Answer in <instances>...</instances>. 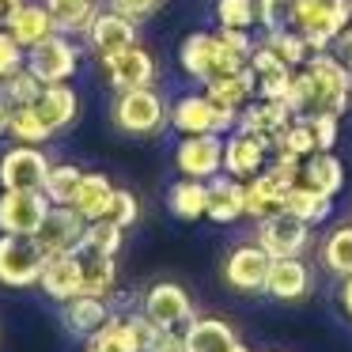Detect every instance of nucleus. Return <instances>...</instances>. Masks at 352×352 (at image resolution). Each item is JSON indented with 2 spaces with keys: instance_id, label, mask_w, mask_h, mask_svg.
I'll use <instances>...</instances> for the list:
<instances>
[{
  "instance_id": "f257e3e1",
  "label": "nucleus",
  "mask_w": 352,
  "mask_h": 352,
  "mask_svg": "<svg viewBox=\"0 0 352 352\" xmlns=\"http://www.w3.org/2000/svg\"><path fill=\"white\" fill-rule=\"evenodd\" d=\"M110 122L125 137H160L170 125V102L152 87H129L118 91L110 102Z\"/></svg>"
},
{
  "instance_id": "f03ea898",
  "label": "nucleus",
  "mask_w": 352,
  "mask_h": 352,
  "mask_svg": "<svg viewBox=\"0 0 352 352\" xmlns=\"http://www.w3.org/2000/svg\"><path fill=\"white\" fill-rule=\"evenodd\" d=\"M243 65H250V61L223 46V38L216 31H190L178 42V69H182V76L193 80L197 87H205L208 80L223 76V72L243 69Z\"/></svg>"
},
{
  "instance_id": "7ed1b4c3",
  "label": "nucleus",
  "mask_w": 352,
  "mask_h": 352,
  "mask_svg": "<svg viewBox=\"0 0 352 352\" xmlns=\"http://www.w3.org/2000/svg\"><path fill=\"white\" fill-rule=\"evenodd\" d=\"M284 23L299 31L311 50H329V42L352 23V0H288Z\"/></svg>"
},
{
  "instance_id": "20e7f679",
  "label": "nucleus",
  "mask_w": 352,
  "mask_h": 352,
  "mask_svg": "<svg viewBox=\"0 0 352 352\" xmlns=\"http://www.w3.org/2000/svg\"><path fill=\"white\" fill-rule=\"evenodd\" d=\"M307 76H311V114L326 110V114L344 118L352 107V69H344L329 50H314L307 57Z\"/></svg>"
},
{
  "instance_id": "39448f33",
  "label": "nucleus",
  "mask_w": 352,
  "mask_h": 352,
  "mask_svg": "<svg viewBox=\"0 0 352 352\" xmlns=\"http://www.w3.org/2000/svg\"><path fill=\"white\" fill-rule=\"evenodd\" d=\"M235 122H239L235 110H223L220 102H212L205 87L182 91L170 102V129L178 137H193V133H220V137H228L235 129Z\"/></svg>"
},
{
  "instance_id": "423d86ee",
  "label": "nucleus",
  "mask_w": 352,
  "mask_h": 352,
  "mask_svg": "<svg viewBox=\"0 0 352 352\" xmlns=\"http://www.w3.org/2000/svg\"><path fill=\"white\" fill-rule=\"evenodd\" d=\"M311 239H314V228L303 223L299 216H292L288 208L258 220V228H254V243L261 250H269V258H307Z\"/></svg>"
},
{
  "instance_id": "0eeeda50",
  "label": "nucleus",
  "mask_w": 352,
  "mask_h": 352,
  "mask_svg": "<svg viewBox=\"0 0 352 352\" xmlns=\"http://www.w3.org/2000/svg\"><path fill=\"white\" fill-rule=\"evenodd\" d=\"M80 46L72 34L54 31L50 38H42L38 46L27 50V69L42 80V84H72V76L80 72Z\"/></svg>"
},
{
  "instance_id": "6e6552de",
  "label": "nucleus",
  "mask_w": 352,
  "mask_h": 352,
  "mask_svg": "<svg viewBox=\"0 0 352 352\" xmlns=\"http://www.w3.org/2000/svg\"><path fill=\"white\" fill-rule=\"evenodd\" d=\"M46 250L34 235H0V284L4 288H38Z\"/></svg>"
},
{
  "instance_id": "1a4fd4ad",
  "label": "nucleus",
  "mask_w": 352,
  "mask_h": 352,
  "mask_svg": "<svg viewBox=\"0 0 352 352\" xmlns=\"http://www.w3.org/2000/svg\"><path fill=\"white\" fill-rule=\"evenodd\" d=\"M54 160L42 144H12L0 152V190H42Z\"/></svg>"
},
{
  "instance_id": "9d476101",
  "label": "nucleus",
  "mask_w": 352,
  "mask_h": 352,
  "mask_svg": "<svg viewBox=\"0 0 352 352\" xmlns=\"http://www.w3.org/2000/svg\"><path fill=\"white\" fill-rule=\"evenodd\" d=\"M175 170L182 178H201L212 182L223 175V137L220 133H193V137H178L175 144Z\"/></svg>"
},
{
  "instance_id": "9b49d317",
  "label": "nucleus",
  "mask_w": 352,
  "mask_h": 352,
  "mask_svg": "<svg viewBox=\"0 0 352 352\" xmlns=\"http://www.w3.org/2000/svg\"><path fill=\"white\" fill-rule=\"evenodd\" d=\"M152 333H155V326L148 322L144 311H137V314L110 311V318L102 322L99 333L87 337V344L95 352H144Z\"/></svg>"
},
{
  "instance_id": "f8f14e48",
  "label": "nucleus",
  "mask_w": 352,
  "mask_h": 352,
  "mask_svg": "<svg viewBox=\"0 0 352 352\" xmlns=\"http://www.w3.org/2000/svg\"><path fill=\"white\" fill-rule=\"evenodd\" d=\"M269 160H273V140L269 137H258V133L246 129H231L223 137V175L250 182L254 175L269 167Z\"/></svg>"
},
{
  "instance_id": "ddd939ff",
  "label": "nucleus",
  "mask_w": 352,
  "mask_h": 352,
  "mask_svg": "<svg viewBox=\"0 0 352 352\" xmlns=\"http://www.w3.org/2000/svg\"><path fill=\"white\" fill-rule=\"evenodd\" d=\"M102 76L114 91H129V87H152L155 76H160V65H155L152 50L133 42V46L118 50V54L102 57Z\"/></svg>"
},
{
  "instance_id": "4468645a",
  "label": "nucleus",
  "mask_w": 352,
  "mask_h": 352,
  "mask_svg": "<svg viewBox=\"0 0 352 352\" xmlns=\"http://www.w3.org/2000/svg\"><path fill=\"white\" fill-rule=\"evenodd\" d=\"M50 212L42 190H0V235H34Z\"/></svg>"
},
{
  "instance_id": "2eb2a0df",
  "label": "nucleus",
  "mask_w": 352,
  "mask_h": 352,
  "mask_svg": "<svg viewBox=\"0 0 352 352\" xmlns=\"http://www.w3.org/2000/svg\"><path fill=\"white\" fill-rule=\"evenodd\" d=\"M269 250H261L258 243H243L231 246L228 258H223V280L231 292H243V296H258L265 292V276H269Z\"/></svg>"
},
{
  "instance_id": "dca6fc26",
  "label": "nucleus",
  "mask_w": 352,
  "mask_h": 352,
  "mask_svg": "<svg viewBox=\"0 0 352 352\" xmlns=\"http://www.w3.org/2000/svg\"><path fill=\"white\" fill-rule=\"evenodd\" d=\"M140 311L148 314V322L152 326H163V329H182L186 322L193 318V299L190 292L182 288V284L175 280H155L152 288L144 292V299H140Z\"/></svg>"
},
{
  "instance_id": "f3484780",
  "label": "nucleus",
  "mask_w": 352,
  "mask_h": 352,
  "mask_svg": "<svg viewBox=\"0 0 352 352\" xmlns=\"http://www.w3.org/2000/svg\"><path fill=\"white\" fill-rule=\"evenodd\" d=\"M84 231H87V220L72 205H50L42 228L34 231V243L46 250V258H54V254H72L84 243Z\"/></svg>"
},
{
  "instance_id": "a211bd4d",
  "label": "nucleus",
  "mask_w": 352,
  "mask_h": 352,
  "mask_svg": "<svg viewBox=\"0 0 352 352\" xmlns=\"http://www.w3.org/2000/svg\"><path fill=\"white\" fill-rule=\"evenodd\" d=\"M84 42H87V50L102 61V57H110V54H118V50L140 42V34H137V23L125 19L122 12L99 8V12H95V19L87 23V31H84Z\"/></svg>"
},
{
  "instance_id": "6ab92c4d",
  "label": "nucleus",
  "mask_w": 352,
  "mask_h": 352,
  "mask_svg": "<svg viewBox=\"0 0 352 352\" xmlns=\"http://www.w3.org/2000/svg\"><path fill=\"white\" fill-rule=\"evenodd\" d=\"M314 292V269L307 258H273L265 276V296L276 303H303Z\"/></svg>"
},
{
  "instance_id": "aec40b11",
  "label": "nucleus",
  "mask_w": 352,
  "mask_h": 352,
  "mask_svg": "<svg viewBox=\"0 0 352 352\" xmlns=\"http://www.w3.org/2000/svg\"><path fill=\"white\" fill-rule=\"evenodd\" d=\"M38 288H42V296L54 299V303H69V299L84 296V276H80L76 254H54V258H46Z\"/></svg>"
},
{
  "instance_id": "412c9836",
  "label": "nucleus",
  "mask_w": 352,
  "mask_h": 352,
  "mask_svg": "<svg viewBox=\"0 0 352 352\" xmlns=\"http://www.w3.org/2000/svg\"><path fill=\"white\" fill-rule=\"evenodd\" d=\"M34 110H38V118L50 125V133H65L72 122L80 118V95L72 84H42L38 99L31 102Z\"/></svg>"
},
{
  "instance_id": "4be33fe9",
  "label": "nucleus",
  "mask_w": 352,
  "mask_h": 352,
  "mask_svg": "<svg viewBox=\"0 0 352 352\" xmlns=\"http://www.w3.org/2000/svg\"><path fill=\"white\" fill-rule=\"evenodd\" d=\"M243 216H246V182H239L231 175H216L208 182V216L205 220L228 228V223H239Z\"/></svg>"
},
{
  "instance_id": "5701e85b",
  "label": "nucleus",
  "mask_w": 352,
  "mask_h": 352,
  "mask_svg": "<svg viewBox=\"0 0 352 352\" xmlns=\"http://www.w3.org/2000/svg\"><path fill=\"white\" fill-rule=\"evenodd\" d=\"M114 193H118V186L110 182L102 170H84V178H80V186H76V193H72L69 205L76 208L87 223H91V220H107L110 205H114Z\"/></svg>"
},
{
  "instance_id": "b1692460",
  "label": "nucleus",
  "mask_w": 352,
  "mask_h": 352,
  "mask_svg": "<svg viewBox=\"0 0 352 352\" xmlns=\"http://www.w3.org/2000/svg\"><path fill=\"white\" fill-rule=\"evenodd\" d=\"M76 261H80V276H84V296H102L110 299L118 288V258L114 254H99L91 246L80 243L76 250Z\"/></svg>"
},
{
  "instance_id": "393cba45",
  "label": "nucleus",
  "mask_w": 352,
  "mask_h": 352,
  "mask_svg": "<svg viewBox=\"0 0 352 352\" xmlns=\"http://www.w3.org/2000/svg\"><path fill=\"white\" fill-rule=\"evenodd\" d=\"M292 110H288V102L284 99H250L243 110H239V122H235V129H246V133H258V137H269L273 140L276 133L284 129V125L292 122Z\"/></svg>"
},
{
  "instance_id": "a878e982",
  "label": "nucleus",
  "mask_w": 352,
  "mask_h": 352,
  "mask_svg": "<svg viewBox=\"0 0 352 352\" xmlns=\"http://www.w3.org/2000/svg\"><path fill=\"white\" fill-rule=\"evenodd\" d=\"M110 311H114V307L102 296H76V299H69V303H61V322L72 337L87 341L91 333L102 329V322L110 318Z\"/></svg>"
},
{
  "instance_id": "bb28decb",
  "label": "nucleus",
  "mask_w": 352,
  "mask_h": 352,
  "mask_svg": "<svg viewBox=\"0 0 352 352\" xmlns=\"http://www.w3.org/2000/svg\"><path fill=\"white\" fill-rule=\"evenodd\" d=\"M205 91H208V99L220 102L223 110H235L239 114L250 99H258V76H254L250 65H243V69H235V72H223V76L208 80Z\"/></svg>"
},
{
  "instance_id": "cd10ccee",
  "label": "nucleus",
  "mask_w": 352,
  "mask_h": 352,
  "mask_svg": "<svg viewBox=\"0 0 352 352\" xmlns=\"http://www.w3.org/2000/svg\"><path fill=\"white\" fill-rule=\"evenodd\" d=\"M8 31L23 50H31V46H38L42 38H50V34L57 31V23H54V16H50L46 0H23L16 8V16L8 19Z\"/></svg>"
},
{
  "instance_id": "c85d7f7f",
  "label": "nucleus",
  "mask_w": 352,
  "mask_h": 352,
  "mask_svg": "<svg viewBox=\"0 0 352 352\" xmlns=\"http://www.w3.org/2000/svg\"><path fill=\"white\" fill-rule=\"evenodd\" d=\"M250 69H254V76H258V95L261 99H284V91H288V84H292V72H296L292 65H284L261 38H258V46H254V54H250Z\"/></svg>"
},
{
  "instance_id": "c756f323",
  "label": "nucleus",
  "mask_w": 352,
  "mask_h": 352,
  "mask_svg": "<svg viewBox=\"0 0 352 352\" xmlns=\"http://www.w3.org/2000/svg\"><path fill=\"white\" fill-rule=\"evenodd\" d=\"M288 190H292V186L280 182L273 170H261V175H254L250 182H246V216L258 223V220H265V216L280 212Z\"/></svg>"
},
{
  "instance_id": "7c9ffc66",
  "label": "nucleus",
  "mask_w": 352,
  "mask_h": 352,
  "mask_svg": "<svg viewBox=\"0 0 352 352\" xmlns=\"http://www.w3.org/2000/svg\"><path fill=\"white\" fill-rule=\"evenodd\" d=\"M182 329H186L190 352H228L231 344L239 341L235 329H231L223 318H212V314H193Z\"/></svg>"
},
{
  "instance_id": "2f4dec72",
  "label": "nucleus",
  "mask_w": 352,
  "mask_h": 352,
  "mask_svg": "<svg viewBox=\"0 0 352 352\" xmlns=\"http://www.w3.org/2000/svg\"><path fill=\"white\" fill-rule=\"evenodd\" d=\"M299 182L318 190V193H326V197H337V193L344 190V163L337 160L333 152H314L303 160Z\"/></svg>"
},
{
  "instance_id": "473e14b6",
  "label": "nucleus",
  "mask_w": 352,
  "mask_h": 352,
  "mask_svg": "<svg viewBox=\"0 0 352 352\" xmlns=\"http://www.w3.org/2000/svg\"><path fill=\"white\" fill-rule=\"evenodd\" d=\"M167 208L175 220H186V223L208 216V182H201V178H178L167 190Z\"/></svg>"
},
{
  "instance_id": "72a5a7b5",
  "label": "nucleus",
  "mask_w": 352,
  "mask_h": 352,
  "mask_svg": "<svg viewBox=\"0 0 352 352\" xmlns=\"http://www.w3.org/2000/svg\"><path fill=\"white\" fill-rule=\"evenodd\" d=\"M284 208H288L292 216H299L303 223H311V228H322V223L333 216V197H326V193L296 182L288 190V197H284Z\"/></svg>"
},
{
  "instance_id": "f704fd0d",
  "label": "nucleus",
  "mask_w": 352,
  "mask_h": 352,
  "mask_svg": "<svg viewBox=\"0 0 352 352\" xmlns=\"http://www.w3.org/2000/svg\"><path fill=\"white\" fill-rule=\"evenodd\" d=\"M318 261H322L326 273L337 276V280L352 276V223H337L333 231H326L322 250H318Z\"/></svg>"
},
{
  "instance_id": "c9c22d12",
  "label": "nucleus",
  "mask_w": 352,
  "mask_h": 352,
  "mask_svg": "<svg viewBox=\"0 0 352 352\" xmlns=\"http://www.w3.org/2000/svg\"><path fill=\"white\" fill-rule=\"evenodd\" d=\"M46 8H50V16H54V23L61 34L84 38L87 23H91L95 12H99V0H46Z\"/></svg>"
},
{
  "instance_id": "e433bc0d",
  "label": "nucleus",
  "mask_w": 352,
  "mask_h": 352,
  "mask_svg": "<svg viewBox=\"0 0 352 352\" xmlns=\"http://www.w3.org/2000/svg\"><path fill=\"white\" fill-rule=\"evenodd\" d=\"M261 42H265L269 50H273L276 57H280L284 65H292V69H303L307 57L314 54L311 46H307V38L299 31H292L288 23L284 27H273V31H261Z\"/></svg>"
},
{
  "instance_id": "4c0bfd02",
  "label": "nucleus",
  "mask_w": 352,
  "mask_h": 352,
  "mask_svg": "<svg viewBox=\"0 0 352 352\" xmlns=\"http://www.w3.org/2000/svg\"><path fill=\"white\" fill-rule=\"evenodd\" d=\"M273 152H288V155H299V160L318 152V140H314V129H311V122H307V114H296L280 133H276Z\"/></svg>"
},
{
  "instance_id": "58836bf2",
  "label": "nucleus",
  "mask_w": 352,
  "mask_h": 352,
  "mask_svg": "<svg viewBox=\"0 0 352 352\" xmlns=\"http://www.w3.org/2000/svg\"><path fill=\"white\" fill-rule=\"evenodd\" d=\"M216 27H239V31H258L261 8L258 0H212Z\"/></svg>"
},
{
  "instance_id": "ea45409f",
  "label": "nucleus",
  "mask_w": 352,
  "mask_h": 352,
  "mask_svg": "<svg viewBox=\"0 0 352 352\" xmlns=\"http://www.w3.org/2000/svg\"><path fill=\"white\" fill-rule=\"evenodd\" d=\"M80 178H84V170H80L76 163H54L46 182H42V193L50 197V205H69L76 186H80Z\"/></svg>"
},
{
  "instance_id": "a19ab883",
  "label": "nucleus",
  "mask_w": 352,
  "mask_h": 352,
  "mask_svg": "<svg viewBox=\"0 0 352 352\" xmlns=\"http://www.w3.org/2000/svg\"><path fill=\"white\" fill-rule=\"evenodd\" d=\"M8 137L16 140V144H46V140H54V133H50V125L38 118L34 107H16Z\"/></svg>"
},
{
  "instance_id": "79ce46f5",
  "label": "nucleus",
  "mask_w": 352,
  "mask_h": 352,
  "mask_svg": "<svg viewBox=\"0 0 352 352\" xmlns=\"http://www.w3.org/2000/svg\"><path fill=\"white\" fill-rule=\"evenodd\" d=\"M38 91H42V80L34 76L27 65H23L19 72H12V76L0 80V95H4L12 107H31V102L38 99Z\"/></svg>"
},
{
  "instance_id": "37998d69",
  "label": "nucleus",
  "mask_w": 352,
  "mask_h": 352,
  "mask_svg": "<svg viewBox=\"0 0 352 352\" xmlns=\"http://www.w3.org/2000/svg\"><path fill=\"white\" fill-rule=\"evenodd\" d=\"M84 246H91V250H99V254H122V246H125V228H118L114 220H91L87 223V231H84Z\"/></svg>"
},
{
  "instance_id": "c03bdc74",
  "label": "nucleus",
  "mask_w": 352,
  "mask_h": 352,
  "mask_svg": "<svg viewBox=\"0 0 352 352\" xmlns=\"http://www.w3.org/2000/svg\"><path fill=\"white\" fill-rule=\"evenodd\" d=\"M307 122H311V129H314L318 152H333V148H337V137H341V118H337V114H326V110H314V114H307Z\"/></svg>"
},
{
  "instance_id": "a18cd8bd",
  "label": "nucleus",
  "mask_w": 352,
  "mask_h": 352,
  "mask_svg": "<svg viewBox=\"0 0 352 352\" xmlns=\"http://www.w3.org/2000/svg\"><path fill=\"white\" fill-rule=\"evenodd\" d=\"M23 65H27V50L12 38L8 27H0V80L12 76V72H19Z\"/></svg>"
},
{
  "instance_id": "49530a36",
  "label": "nucleus",
  "mask_w": 352,
  "mask_h": 352,
  "mask_svg": "<svg viewBox=\"0 0 352 352\" xmlns=\"http://www.w3.org/2000/svg\"><path fill=\"white\" fill-rule=\"evenodd\" d=\"M284 102H288L292 114H311V76H307V69L292 72V84H288V91H284Z\"/></svg>"
},
{
  "instance_id": "de8ad7c7",
  "label": "nucleus",
  "mask_w": 352,
  "mask_h": 352,
  "mask_svg": "<svg viewBox=\"0 0 352 352\" xmlns=\"http://www.w3.org/2000/svg\"><path fill=\"white\" fill-rule=\"evenodd\" d=\"M110 220H114L118 228L129 231L133 223L140 220V201H137V193H133V190H118V193H114V205H110Z\"/></svg>"
},
{
  "instance_id": "09e8293b",
  "label": "nucleus",
  "mask_w": 352,
  "mask_h": 352,
  "mask_svg": "<svg viewBox=\"0 0 352 352\" xmlns=\"http://www.w3.org/2000/svg\"><path fill=\"white\" fill-rule=\"evenodd\" d=\"M110 8L122 12L125 19H133V23H144V19H152L155 12L163 8V0H110Z\"/></svg>"
},
{
  "instance_id": "8fccbe9b",
  "label": "nucleus",
  "mask_w": 352,
  "mask_h": 352,
  "mask_svg": "<svg viewBox=\"0 0 352 352\" xmlns=\"http://www.w3.org/2000/svg\"><path fill=\"white\" fill-rule=\"evenodd\" d=\"M144 352H190V344H186V329L155 326V333H152V341H148Z\"/></svg>"
},
{
  "instance_id": "3c124183",
  "label": "nucleus",
  "mask_w": 352,
  "mask_h": 352,
  "mask_svg": "<svg viewBox=\"0 0 352 352\" xmlns=\"http://www.w3.org/2000/svg\"><path fill=\"white\" fill-rule=\"evenodd\" d=\"M329 54L337 57V61L344 65V69H352V23L341 27V34H337L333 42H329Z\"/></svg>"
},
{
  "instance_id": "603ef678",
  "label": "nucleus",
  "mask_w": 352,
  "mask_h": 352,
  "mask_svg": "<svg viewBox=\"0 0 352 352\" xmlns=\"http://www.w3.org/2000/svg\"><path fill=\"white\" fill-rule=\"evenodd\" d=\"M12 114H16V107H12L4 95H0V140L8 137V129H12Z\"/></svg>"
},
{
  "instance_id": "864d4df0",
  "label": "nucleus",
  "mask_w": 352,
  "mask_h": 352,
  "mask_svg": "<svg viewBox=\"0 0 352 352\" xmlns=\"http://www.w3.org/2000/svg\"><path fill=\"white\" fill-rule=\"evenodd\" d=\"M337 299H341V311L352 318V276H344L341 288H337Z\"/></svg>"
},
{
  "instance_id": "5fc2aeb1",
  "label": "nucleus",
  "mask_w": 352,
  "mask_h": 352,
  "mask_svg": "<svg viewBox=\"0 0 352 352\" xmlns=\"http://www.w3.org/2000/svg\"><path fill=\"white\" fill-rule=\"evenodd\" d=\"M19 4H23V0H0V27H8V19L16 16Z\"/></svg>"
},
{
  "instance_id": "6e6d98bb",
  "label": "nucleus",
  "mask_w": 352,
  "mask_h": 352,
  "mask_svg": "<svg viewBox=\"0 0 352 352\" xmlns=\"http://www.w3.org/2000/svg\"><path fill=\"white\" fill-rule=\"evenodd\" d=\"M228 352H250V344H243V341H235V344H231V349Z\"/></svg>"
},
{
  "instance_id": "4d7b16f0",
  "label": "nucleus",
  "mask_w": 352,
  "mask_h": 352,
  "mask_svg": "<svg viewBox=\"0 0 352 352\" xmlns=\"http://www.w3.org/2000/svg\"><path fill=\"white\" fill-rule=\"evenodd\" d=\"M84 352H95V349H91V344H87V349H84Z\"/></svg>"
}]
</instances>
